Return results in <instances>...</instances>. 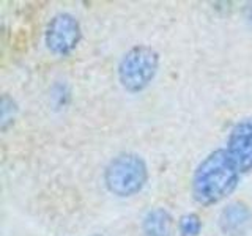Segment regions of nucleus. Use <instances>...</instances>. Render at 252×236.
Segmentation results:
<instances>
[{
	"label": "nucleus",
	"instance_id": "obj_1",
	"mask_svg": "<svg viewBox=\"0 0 252 236\" xmlns=\"http://www.w3.org/2000/svg\"><path fill=\"white\" fill-rule=\"evenodd\" d=\"M243 177L225 147L218 148L202 159L194 170L191 181L194 200L203 206L216 205L238 187Z\"/></svg>",
	"mask_w": 252,
	"mask_h": 236
},
{
	"label": "nucleus",
	"instance_id": "obj_2",
	"mask_svg": "<svg viewBox=\"0 0 252 236\" xmlns=\"http://www.w3.org/2000/svg\"><path fill=\"white\" fill-rule=\"evenodd\" d=\"M148 179V167L144 157L136 153H122L107 164L104 184L110 194L131 197L140 192Z\"/></svg>",
	"mask_w": 252,
	"mask_h": 236
},
{
	"label": "nucleus",
	"instance_id": "obj_3",
	"mask_svg": "<svg viewBox=\"0 0 252 236\" xmlns=\"http://www.w3.org/2000/svg\"><path fill=\"white\" fill-rule=\"evenodd\" d=\"M158 68L159 54L147 44H137L131 47L118 63V81L125 90L137 93L152 84Z\"/></svg>",
	"mask_w": 252,
	"mask_h": 236
},
{
	"label": "nucleus",
	"instance_id": "obj_4",
	"mask_svg": "<svg viewBox=\"0 0 252 236\" xmlns=\"http://www.w3.org/2000/svg\"><path fill=\"white\" fill-rule=\"evenodd\" d=\"M82 39L79 21L69 13H59L49 21L44 33V43L55 55H69Z\"/></svg>",
	"mask_w": 252,
	"mask_h": 236
},
{
	"label": "nucleus",
	"instance_id": "obj_5",
	"mask_svg": "<svg viewBox=\"0 0 252 236\" xmlns=\"http://www.w3.org/2000/svg\"><path fill=\"white\" fill-rule=\"evenodd\" d=\"M225 149L233 157L243 175L252 170V117L236 123L228 134Z\"/></svg>",
	"mask_w": 252,
	"mask_h": 236
},
{
	"label": "nucleus",
	"instance_id": "obj_6",
	"mask_svg": "<svg viewBox=\"0 0 252 236\" xmlns=\"http://www.w3.org/2000/svg\"><path fill=\"white\" fill-rule=\"evenodd\" d=\"M252 222V212L243 202H233L222 209L219 216V227L228 236H241L248 232Z\"/></svg>",
	"mask_w": 252,
	"mask_h": 236
},
{
	"label": "nucleus",
	"instance_id": "obj_7",
	"mask_svg": "<svg viewBox=\"0 0 252 236\" xmlns=\"http://www.w3.org/2000/svg\"><path fill=\"white\" fill-rule=\"evenodd\" d=\"M144 236H170L172 235V216L167 209L155 208L147 212L142 222Z\"/></svg>",
	"mask_w": 252,
	"mask_h": 236
},
{
	"label": "nucleus",
	"instance_id": "obj_8",
	"mask_svg": "<svg viewBox=\"0 0 252 236\" xmlns=\"http://www.w3.org/2000/svg\"><path fill=\"white\" fill-rule=\"evenodd\" d=\"M18 114V106L14 99H11L8 94H3L0 101V128L2 131H6V128L14 121V117Z\"/></svg>",
	"mask_w": 252,
	"mask_h": 236
},
{
	"label": "nucleus",
	"instance_id": "obj_9",
	"mask_svg": "<svg viewBox=\"0 0 252 236\" xmlns=\"http://www.w3.org/2000/svg\"><path fill=\"white\" fill-rule=\"evenodd\" d=\"M178 230L181 236H197L202 230V220L194 212H189L180 217Z\"/></svg>",
	"mask_w": 252,
	"mask_h": 236
},
{
	"label": "nucleus",
	"instance_id": "obj_10",
	"mask_svg": "<svg viewBox=\"0 0 252 236\" xmlns=\"http://www.w3.org/2000/svg\"><path fill=\"white\" fill-rule=\"evenodd\" d=\"M92 236H102V235H92Z\"/></svg>",
	"mask_w": 252,
	"mask_h": 236
}]
</instances>
